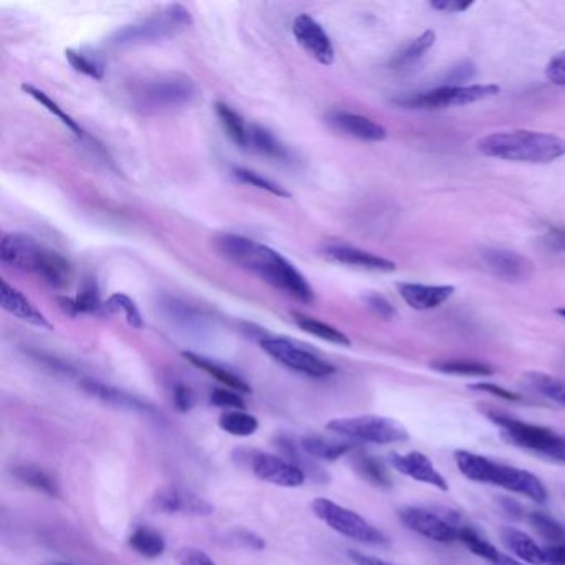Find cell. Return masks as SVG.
<instances>
[{"mask_svg": "<svg viewBox=\"0 0 565 565\" xmlns=\"http://www.w3.org/2000/svg\"><path fill=\"white\" fill-rule=\"evenodd\" d=\"M214 245L225 260L244 269L249 274H254L290 297L304 304H312L315 300L309 280L272 247L237 234L219 235L216 237Z\"/></svg>", "mask_w": 565, "mask_h": 565, "instance_id": "obj_1", "label": "cell"}, {"mask_svg": "<svg viewBox=\"0 0 565 565\" xmlns=\"http://www.w3.org/2000/svg\"><path fill=\"white\" fill-rule=\"evenodd\" d=\"M478 150L498 160L547 164L565 156V139L543 131L512 129L481 138Z\"/></svg>", "mask_w": 565, "mask_h": 565, "instance_id": "obj_2", "label": "cell"}, {"mask_svg": "<svg viewBox=\"0 0 565 565\" xmlns=\"http://www.w3.org/2000/svg\"><path fill=\"white\" fill-rule=\"evenodd\" d=\"M455 461L461 474L466 480L481 482V484H492L502 490L521 494L524 498H529L539 504H544L547 501L544 482L531 471L501 464V463L490 461L486 456L463 451V449L455 453Z\"/></svg>", "mask_w": 565, "mask_h": 565, "instance_id": "obj_3", "label": "cell"}, {"mask_svg": "<svg viewBox=\"0 0 565 565\" xmlns=\"http://www.w3.org/2000/svg\"><path fill=\"white\" fill-rule=\"evenodd\" d=\"M198 96L190 76L168 74L150 78L135 90L133 102L143 113H166L188 107Z\"/></svg>", "mask_w": 565, "mask_h": 565, "instance_id": "obj_4", "label": "cell"}, {"mask_svg": "<svg viewBox=\"0 0 565 565\" xmlns=\"http://www.w3.org/2000/svg\"><path fill=\"white\" fill-rule=\"evenodd\" d=\"M488 418L496 427L501 428L502 437L512 445L565 463V437L557 435L549 428L533 425L501 413H488Z\"/></svg>", "mask_w": 565, "mask_h": 565, "instance_id": "obj_5", "label": "cell"}, {"mask_svg": "<svg viewBox=\"0 0 565 565\" xmlns=\"http://www.w3.org/2000/svg\"><path fill=\"white\" fill-rule=\"evenodd\" d=\"M191 23V15L181 5H170L168 9L151 15L148 19L135 22L118 29L111 37V43L118 47L158 42L170 35L182 31Z\"/></svg>", "mask_w": 565, "mask_h": 565, "instance_id": "obj_6", "label": "cell"}, {"mask_svg": "<svg viewBox=\"0 0 565 565\" xmlns=\"http://www.w3.org/2000/svg\"><path fill=\"white\" fill-rule=\"evenodd\" d=\"M312 511L322 523L327 524L335 533L341 534L357 543L368 545H384L388 543L386 535L380 529H376L374 524L368 523L360 514L331 499L317 498L312 502Z\"/></svg>", "mask_w": 565, "mask_h": 565, "instance_id": "obj_7", "label": "cell"}, {"mask_svg": "<svg viewBox=\"0 0 565 565\" xmlns=\"http://www.w3.org/2000/svg\"><path fill=\"white\" fill-rule=\"evenodd\" d=\"M327 429L340 437L372 443V445H392L406 441L410 435L403 425L384 416H349L331 419Z\"/></svg>", "mask_w": 565, "mask_h": 565, "instance_id": "obj_8", "label": "cell"}, {"mask_svg": "<svg viewBox=\"0 0 565 565\" xmlns=\"http://www.w3.org/2000/svg\"><path fill=\"white\" fill-rule=\"evenodd\" d=\"M501 92V86L492 85H463L437 86L435 90L419 92L413 95L395 98L396 105L418 110H437V108L463 107L496 96Z\"/></svg>", "mask_w": 565, "mask_h": 565, "instance_id": "obj_9", "label": "cell"}, {"mask_svg": "<svg viewBox=\"0 0 565 565\" xmlns=\"http://www.w3.org/2000/svg\"><path fill=\"white\" fill-rule=\"evenodd\" d=\"M262 350L272 357L276 362L282 363L288 370H294L297 374L307 375L313 378H322L335 374V366L315 353L302 349L297 343L282 337H269L260 340Z\"/></svg>", "mask_w": 565, "mask_h": 565, "instance_id": "obj_10", "label": "cell"}, {"mask_svg": "<svg viewBox=\"0 0 565 565\" xmlns=\"http://www.w3.org/2000/svg\"><path fill=\"white\" fill-rule=\"evenodd\" d=\"M54 251L25 234H5L0 243V259L5 266L32 272L40 278Z\"/></svg>", "mask_w": 565, "mask_h": 565, "instance_id": "obj_11", "label": "cell"}, {"mask_svg": "<svg viewBox=\"0 0 565 565\" xmlns=\"http://www.w3.org/2000/svg\"><path fill=\"white\" fill-rule=\"evenodd\" d=\"M398 516L405 527L427 537L429 541L441 543V544H449V543L458 541L459 527L449 523L448 519H445L437 512L408 506L400 509Z\"/></svg>", "mask_w": 565, "mask_h": 565, "instance_id": "obj_12", "label": "cell"}, {"mask_svg": "<svg viewBox=\"0 0 565 565\" xmlns=\"http://www.w3.org/2000/svg\"><path fill=\"white\" fill-rule=\"evenodd\" d=\"M294 37L307 54L322 65H331L335 60V50L331 37L323 31L319 22L307 13H300L294 21Z\"/></svg>", "mask_w": 565, "mask_h": 565, "instance_id": "obj_13", "label": "cell"}, {"mask_svg": "<svg viewBox=\"0 0 565 565\" xmlns=\"http://www.w3.org/2000/svg\"><path fill=\"white\" fill-rule=\"evenodd\" d=\"M481 262L494 278L506 282L519 284L533 278V262L527 257L506 249H484L481 252Z\"/></svg>", "mask_w": 565, "mask_h": 565, "instance_id": "obj_14", "label": "cell"}, {"mask_svg": "<svg viewBox=\"0 0 565 565\" xmlns=\"http://www.w3.org/2000/svg\"><path fill=\"white\" fill-rule=\"evenodd\" d=\"M251 466L259 480L280 488H299L305 481V472L297 464L287 459L278 458L276 455L257 453L251 459Z\"/></svg>", "mask_w": 565, "mask_h": 565, "instance_id": "obj_15", "label": "cell"}, {"mask_svg": "<svg viewBox=\"0 0 565 565\" xmlns=\"http://www.w3.org/2000/svg\"><path fill=\"white\" fill-rule=\"evenodd\" d=\"M390 463L398 472L405 474L411 480L429 484L439 490H448V481L437 471V466L431 463L427 455L419 451L410 453H393L390 456Z\"/></svg>", "mask_w": 565, "mask_h": 565, "instance_id": "obj_16", "label": "cell"}, {"mask_svg": "<svg viewBox=\"0 0 565 565\" xmlns=\"http://www.w3.org/2000/svg\"><path fill=\"white\" fill-rule=\"evenodd\" d=\"M322 256L331 262H337L341 266L355 267L362 270L372 272H393L396 264L390 259L372 254L368 251H363L358 247L347 244H329L322 249Z\"/></svg>", "mask_w": 565, "mask_h": 565, "instance_id": "obj_17", "label": "cell"}, {"mask_svg": "<svg viewBox=\"0 0 565 565\" xmlns=\"http://www.w3.org/2000/svg\"><path fill=\"white\" fill-rule=\"evenodd\" d=\"M327 123L331 125V128L350 138L370 143L386 139V129L380 123H376L372 118L363 117L352 111L333 110L327 115Z\"/></svg>", "mask_w": 565, "mask_h": 565, "instance_id": "obj_18", "label": "cell"}, {"mask_svg": "<svg viewBox=\"0 0 565 565\" xmlns=\"http://www.w3.org/2000/svg\"><path fill=\"white\" fill-rule=\"evenodd\" d=\"M154 506L161 512L168 514H188V516H209L213 514L214 508L203 498L192 494L190 490L166 488L161 490L154 498Z\"/></svg>", "mask_w": 565, "mask_h": 565, "instance_id": "obj_19", "label": "cell"}, {"mask_svg": "<svg viewBox=\"0 0 565 565\" xmlns=\"http://www.w3.org/2000/svg\"><path fill=\"white\" fill-rule=\"evenodd\" d=\"M398 292L402 299L415 310L437 309L455 294L453 286H425L413 282H400Z\"/></svg>", "mask_w": 565, "mask_h": 565, "instance_id": "obj_20", "label": "cell"}, {"mask_svg": "<svg viewBox=\"0 0 565 565\" xmlns=\"http://www.w3.org/2000/svg\"><path fill=\"white\" fill-rule=\"evenodd\" d=\"M0 304L2 309L9 312L13 317L27 322L35 327H42V329H52L50 322L45 319L40 310L35 309L32 302L25 299L17 288L12 287L9 282L2 280V290H0Z\"/></svg>", "mask_w": 565, "mask_h": 565, "instance_id": "obj_21", "label": "cell"}, {"mask_svg": "<svg viewBox=\"0 0 565 565\" xmlns=\"http://www.w3.org/2000/svg\"><path fill=\"white\" fill-rule=\"evenodd\" d=\"M501 541L511 551L512 554L519 557L523 562L533 565H544V549L534 541L531 535L516 529V527H502Z\"/></svg>", "mask_w": 565, "mask_h": 565, "instance_id": "obj_22", "label": "cell"}, {"mask_svg": "<svg viewBox=\"0 0 565 565\" xmlns=\"http://www.w3.org/2000/svg\"><path fill=\"white\" fill-rule=\"evenodd\" d=\"M60 309L65 313L75 317L78 313H96L102 309V300H100V290L95 280L92 278H85L82 287L78 290L75 297H62L58 299Z\"/></svg>", "mask_w": 565, "mask_h": 565, "instance_id": "obj_23", "label": "cell"}, {"mask_svg": "<svg viewBox=\"0 0 565 565\" xmlns=\"http://www.w3.org/2000/svg\"><path fill=\"white\" fill-rule=\"evenodd\" d=\"M435 42H437V33L433 32V31H427V32L421 33L419 37L413 39L411 42L405 45L402 50H398L393 55V58L390 60V66L393 70L411 68L413 65L418 64L428 54V50L433 49Z\"/></svg>", "mask_w": 565, "mask_h": 565, "instance_id": "obj_24", "label": "cell"}, {"mask_svg": "<svg viewBox=\"0 0 565 565\" xmlns=\"http://www.w3.org/2000/svg\"><path fill=\"white\" fill-rule=\"evenodd\" d=\"M129 545L137 554L145 559H158L166 551V543L158 531L148 525H139L129 535Z\"/></svg>", "mask_w": 565, "mask_h": 565, "instance_id": "obj_25", "label": "cell"}, {"mask_svg": "<svg viewBox=\"0 0 565 565\" xmlns=\"http://www.w3.org/2000/svg\"><path fill=\"white\" fill-rule=\"evenodd\" d=\"M249 146H252L254 150L270 160H290L287 148L269 129L262 128L259 125L249 127Z\"/></svg>", "mask_w": 565, "mask_h": 565, "instance_id": "obj_26", "label": "cell"}, {"mask_svg": "<svg viewBox=\"0 0 565 565\" xmlns=\"http://www.w3.org/2000/svg\"><path fill=\"white\" fill-rule=\"evenodd\" d=\"M294 322H296V325L299 327L300 331H307L312 337H317L321 340L331 341V343L341 345V347H349L350 345V339L343 331L331 327L325 322L317 321V319L309 317V315H304V313H299V312H294Z\"/></svg>", "mask_w": 565, "mask_h": 565, "instance_id": "obj_27", "label": "cell"}, {"mask_svg": "<svg viewBox=\"0 0 565 565\" xmlns=\"http://www.w3.org/2000/svg\"><path fill=\"white\" fill-rule=\"evenodd\" d=\"M182 355H184V358H186L188 362H191L196 368H201L203 372L211 375L217 382L225 384V386H229L231 390H234V392H244V393L251 392V386L245 384L241 376H237V375L233 374V372L225 370L223 366L216 365V363L211 362V360H206V358L196 355V353L184 352Z\"/></svg>", "mask_w": 565, "mask_h": 565, "instance_id": "obj_28", "label": "cell"}, {"mask_svg": "<svg viewBox=\"0 0 565 565\" xmlns=\"http://www.w3.org/2000/svg\"><path fill=\"white\" fill-rule=\"evenodd\" d=\"M216 115L219 118V123L225 131V135L234 141L237 146L247 148L249 146V127H245L244 119L225 103L216 105Z\"/></svg>", "mask_w": 565, "mask_h": 565, "instance_id": "obj_29", "label": "cell"}, {"mask_svg": "<svg viewBox=\"0 0 565 565\" xmlns=\"http://www.w3.org/2000/svg\"><path fill=\"white\" fill-rule=\"evenodd\" d=\"M302 448L312 458L325 459V461H337L345 456L352 446L349 443L331 441L323 437H307L302 439Z\"/></svg>", "mask_w": 565, "mask_h": 565, "instance_id": "obj_30", "label": "cell"}, {"mask_svg": "<svg viewBox=\"0 0 565 565\" xmlns=\"http://www.w3.org/2000/svg\"><path fill=\"white\" fill-rule=\"evenodd\" d=\"M529 524L534 531L551 545H565V525L559 523L551 514L534 511L529 514Z\"/></svg>", "mask_w": 565, "mask_h": 565, "instance_id": "obj_31", "label": "cell"}, {"mask_svg": "<svg viewBox=\"0 0 565 565\" xmlns=\"http://www.w3.org/2000/svg\"><path fill=\"white\" fill-rule=\"evenodd\" d=\"M525 380L534 392L565 408V382L555 378L552 375L541 374V372L525 375Z\"/></svg>", "mask_w": 565, "mask_h": 565, "instance_id": "obj_32", "label": "cell"}, {"mask_svg": "<svg viewBox=\"0 0 565 565\" xmlns=\"http://www.w3.org/2000/svg\"><path fill=\"white\" fill-rule=\"evenodd\" d=\"M439 374L459 375V376H490L494 375V368L488 363L476 360H441L429 365Z\"/></svg>", "mask_w": 565, "mask_h": 565, "instance_id": "obj_33", "label": "cell"}, {"mask_svg": "<svg viewBox=\"0 0 565 565\" xmlns=\"http://www.w3.org/2000/svg\"><path fill=\"white\" fill-rule=\"evenodd\" d=\"M219 427L233 437H252L259 429V421L256 416L249 415L243 410H234L219 418Z\"/></svg>", "mask_w": 565, "mask_h": 565, "instance_id": "obj_34", "label": "cell"}, {"mask_svg": "<svg viewBox=\"0 0 565 565\" xmlns=\"http://www.w3.org/2000/svg\"><path fill=\"white\" fill-rule=\"evenodd\" d=\"M353 466L357 472L362 476L363 480L368 481L370 484L378 486V488H388L390 486V476L384 470L382 461L370 456L366 453H358L353 458Z\"/></svg>", "mask_w": 565, "mask_h": 565, "instance_id": "obj_35", "label": "cell"}, {"mask_svg": "<svg viewBox=\"0 0 565 565\" xmlns=\"http://www.w3.org/2000/svg\"><path fill=\"white\" fill-rule=\"evenodd\" d=\"M22 90H23L27 95L32 96L35 102H39L49 113H52L55 118H58V119L64 123L65 127L75 135L76 138H82L84 131L78 127V123H76L75 119L70 117V115H66L64 110H62V107H58V103L54 102L50 96L47 95V93H43L42 90H39V88H35V86L32 85H22Z\"/></svg>", "mask_w": 565, "mask_h": 565, "instance_id": "obj_36", "label": "cell"}, {"mask_svg": "<svg viewBox=\"0 0 565 565\" xmlns=\"http://www.w3.org/2000/svg\"><path fill=\"white\" fill-rule=\"evenodd\" d=\"M458 541L466 545L472 554L490 561V564L501 554L494 545L488 543L486 539H482L480 534L468 525H459Z\"/></svg>", "mask_w": 565, "mask_h": 565, "instance_id": "obj_37", "label": "cell"}, {"mask_svg": "<svg viewBox=\"0 0 565 565\" xmlns=\"http://www.w3.org/2000/svg\"><path fill=\"white\" fill-rule=\"evenodd\" d=\"M84 388L90 395L96 396V398H100L102 402L110 403V405L127 406L129 410H137V408L145 410V408H148V406L139 403L135 398H131V396L123 393V392H118V390H113V388L105 386V384H96V382H92V380L85 382Z\"/></svg>", "mask_w": 565, "mask_h": 565, "instance_id": "obj_38", "label": "cell"}, {"mask_svg": "<svg viewBox=\"0 0 565 565\" xmlns=\"http://www.w3.org/2000/svg\"><path fill=\"white\" fill-rule=\"evenodd\" d=\"M233 176L239 182H244V184H249V186H254L257 190L270 192V194H274L278 198H288L290 196V192L287 190H284L280 184L269 180V178H264L262 174H259L256 171L247 170V168H234Z\"/></svg>", "mask_w": 565, "mask_h": 565, "instance_id": "obj_39", "label": "cell"}, {"mask_svg": "<svg viewBox=\"0 0 565 565\" xmlns=\"http://www.w3.org/2000/svg\"><path fill=\"white\" fill-rule=\"evenodd\" d=\"M12 474L33 490H42L50 496L57 494L54 481L50 480V476L45 471L33 468V466H19V468L12 470Z\"/></svg>", "mask_w": 565, "mask_h": 565, "instance_id": "obj_40", "label": "cell"}, {"mask_svg": "<svg viewBox=\"0 0 565 565\" xmlns=\"http://www.w3.org/2000/svg\"><path fill=\"white\" fill-rule=\"evenodd\" d=\"M65 57H66L70 66L78 74H82V75L90 76L93 80H102L105 76L103 65L100 64L93 57H90V55L84 54L80 50L68 49V50H65Z\"/></svg>", "mask_w": 565, "mask_h": 565, "instance_id": "obj_41", "label": "cell"}, {"mask_svg": "<svg viewBox=\"0 0 565 565\" xmlns=\"http://www.w3.org/2000/svg\"><path fill=\"white\" fill-rule=\"evenodd\" d=\"M105 307H107L110 312H113V313L123 315V319L128 322V325H131L133 329H141V327H143V319H141L138 307H137V304H135L133 300L129 299L128 296H125V294H113V296L108 299Z\"/></svg>", "mask_w": 565, "mask_h": 565, "instance_id": "obj_42", "label": "cell"}, {"mask_svg": "<svg viewBox=\"0 0 565 565\" xmlns=\"http://www.w3.org/2000/svg\"><path fill=\"white\" fill-rule=\"evenodd\" d=\"M365 305L370 310L374 315L384 319V321H392L396 317V310L388 300L384 299L380 294H368L365 296Z\"/></svg>", "mask_w": 565, "mask_h": 565, "instance_id": "obj_43", "label": "cell"}, {"mask_svg": "<svg viewBox=\"0 0 565 565\" xmlns=\"http://www.w3.org/2000/svg\"><path fill=\"white\" fill-rule=\"evenodd\" d=\"M476 75V66L471 62H461L455 65L445 76V86H463L464 82Z\"/></svg>", "mask_w": 565, "mask_h": 565, "instance_id": "obj_44", "label": "cell"}, {"mask_svg": "<svg viewBox=\"0 0 565 565\" xmlns=\"http://www.w3.org/2000/svg\"><path fill=\"white\" fill-rule=\"evenodd\" d=\"M211 403L217 408H227L231 411L234 410H244V400L241 396L234 393V392H229V390H214L211 393Z\"/></svg>", "mask_w": 565, "mask_h": 565, "instance_id": "obj_45", "label": "cell"}, {"mask_svg": "<svg viewBox=\"0 0 565 565\" xmlns=\"http://www.w3.org/2000/svg\"><path fill=\"white\" fill-rule=\"evenodd\" d=\"M545 76L554 85L565 86V50L555 54L545 66Z\"/></svg>", "mask_w": 565, "mask_h": 565, "instance_id": "obj_46", "label": "cell"}, {"mask_svg": "<svg viewBox=\"0 0 565 565\" xmlns=\"http://www.w3.org/2000/svg\"><path fill=\"white\" fill-rule=\"evenodd\" d=\"M470 388L476 390V392H482V393H490V395L499 396L502 400H509V402H517L521 400V396L514 392H509L506 388H502L499 384H488V382H481V384H470Z\"/></svg>", "mask_w": 565, "mask_h": 565, "instance_id": "obj_47", "label": "cell"}, {"mask_svg": "<svg viewBox=\"0 0 565 565\" xmlns=\"http://www.w3.org/2000/svg\"><path fill=\"white\" fill-rule=\"evenodd\" d=\"M180 565H216V562L201 549H182Z\"/></svg>", "mask_w": 565, "mask_h": 565, "instance_id": "obj_48", "label": "cell"}, {"mask_svg": "<svg viewBox=\"0 0 565 565\" xmlns=\"http://www.w3.org/2000/svg\"><path fill=\"white\" fill-rule=\"evenodd\" d=\"M431 9L439 12H448V13H456V12H464L470 9L472 2H458V0H433L429 2Z\"/></svg>", "mask_w": 565, "mask_h": 565, "instance_id": "obj_49", "label": "cell"}, {"mask_svg": "<svg viewBox=\"0 0 565 565\" xmlns=\"http://www.w3.org/2000/svg\"><path fill=\"white\" fill-rule=\"evenodd\" d=\"M174 405L178 411H188L192 406V392L184 384H176L174 388Z\"/></svg>", "mask_w": 565, "mask_h": 565, "instance_id": "obj_50", "label": "cell"}, {"mask_svg": "<svg viewBox=\"0 0 565 565\" xmlns=\"http://www.w3.org/2000/svg\"><path fill=\"white\" fill-rule=\"evenodd\" d=\"M545 564L565 565V545H549L544 549Z\"/></svg>", "mask_w": 565, "mask_h": 565, "instance_id": "obj_51", "label": "cell"}, {"mask_svg": "<svg viewBox=\"0 0 565 565\" xmlns=\"http://www.w3.org/2000/svg\"><path fill=\"white\" fill-rule=\"evenodd\" d=\"M349 557L352 559V562L355 565H396L392 562H386L380 557H375V555L363 554L358 551H350Z\"/></svg>", "mask_w": 565, "mask_h": 565, "instance_id": "obj_52", "label": "cell"}, {"mask_svg": "<svg viewBox=\"0 0 565 565\" xmlns=\"http://www.w3.org/2000/svg\"><path fill=\"white\" fill-rule=\"evenodd\" d=\"M492 565H525L517 561V559H512L509 555L499 554V557L492 562Z\"/></svg>", "mask_w": 565, "mask_h": 565, "instance_id": "obj_53", "label": "cell"}, {"mask_svg": "<svg viewBox=\"0 0 565 565\" xmlns=\"http://www.w3.org/2000/svg\"><path fill=\"white\" fill-rule=\"evenodd\" d=\"M555 312H557V313H559V315H561V317H564V319H565V309H557V310H555Z\"/></svg>", "mask_w": 565, "mask_h": 565, "instance_id": "obj_54", "label": "cell"}, {"mask_svg": "<svg viewBox=\"0 0 565 565\" xmlns=\"http://www.w3.org/2000/svg\"><path fill=\"white\" fill-rule=\"evenodd\" d=\"M52 565H75V564H65V562H58V564H52Z\"/></svg>", "mask_w": 565, "mask_h": 565, "instance_id": "obj_55", "label": "cell"}]
</instances>
